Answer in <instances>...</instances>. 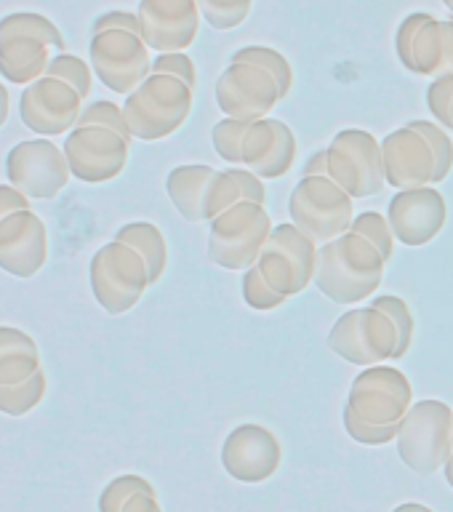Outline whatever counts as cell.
<instances>
[{"mask_svg": "<svg viewBox=\"0 0 453 512\" xmlns=\"http://www.w3.org/2000/svg\"><path fill=\"white\" fill-rule=\"evenodd\" d=\"M414 406V390L408 376L392 366L363 368L344 403V430L363 446H387Z\"/></svg>", "mask_w": 453, "mask_h": 512, "instance_id": "1", "label": "cell"}, {"mask_svg": "<svg viewBox=\"0 0 453 512\" xmlns=\"http://www.w3.org/2000/svg\"><path fill=\"white\" fill-rule=\"evenodd\" d=\"M384 256L358 232H344L318 248L315 286L336 304L371 299L384 278Z\"/></svg>", "mask_w": 453, "mask_h": 512, "instance_id": "2", "label": "cell"}, {"mask_svg": "<svg viewBox=\"0 0 453 512\" xmlns=\"http://www.w3.org/2000/svg\"><path fill=\"white\" fill-rule=\"evenodd\" d=\"M195 88H190L182 78L166 72H150L142 86L131 91L123 104L128 131L142 142H158L184 126L190 118Z\"/></svg>", "mask_w": 453, "mask_h": 512, "instance_id": "3", "label": "cell"}, {"mask_svg": "<svg viewBox=\"0 0 453 512\" xmlns=\"http://www.w3.org/2000/svg\"><path fill=\"white\" fill-rule=\"evenodd\" d=\"M270 235L272 222L264 203L240 200L211 219L208 259L224 270H248L259 262Z\"/></svg>", "mask_w": 453, "mask_h": 512, "instance_id": "4", "label": "cell"}, {"mask_svg": "<svg viewBox=\"0 0 453 512\" xmlns=\"http://www.w3.org/2000/svg\"><path fill=\"white\" fill-rule=\"evenodd\" d=\"M88 283L94 299L104 312L123 315L142 302L144 291L152 286L150 270L139 251L120 240L104 243L88 264Z\"/></svg>", "mask_w": 453, "mask_h": 512, "instance_id": "5", "label": "cell"}, {"mask_svg": "<svg viewBox=\"0 0 453 512\" xmlns=\"http://www.w3.org/2000/svg\"><path fill=\"white\" fill-rule=\"evenodd\" d=\"M288 214L299 230L323 246L350 232L355 208L350 195L331 176H302L288 198Z\"/></svg>", "mask_w": 453, "mask_h": 512, "instance_id": "6", "label": "cell"}, {"mask_svg": "<svg viewBox=\"0 0 453 512\" xmlns=\"http://www.w3.org/2000/svg\"><path fill=\"white\" fill-rule=\"evenodd\" d=\"M453 411L443 400H419L398 432V454L408 470L432 475L451 456Z\"/></svg>", "mask_w": 453, "mask_h": 512, "instance_id": "7", "label": "cell"}, {"mask_svg": "<svg viewBox=\"0 0 453 512\" xmlns=\"http://www.w3.org/2000/svg\"><path fill=\"white\" fill-rule=\"evenodd\" d=\"M328 350L355 366H379L395 360L398 350V328L387 312L374 304L344 312L328 331Z\"/></svg>", "mask_w": 453, "mask_h": 512, "instance_id": "8", "label": "cell"}, {"mask_svg": "<svg viewBox=\"0 0 453 512\" xmlns=\"http://www.w3.org/2000/svg\"><path fill=\"white\" fill-rule=\"evenodd\" d=\"M328 176L352 200L374 198L387 187L382 163V142L363 128H344L326 147Z\"/></svg>", "mask_w": 453, "mask_h": 512, "instance_id": "9", "label": "cell"}, {"mask_svg": "<svg viewBox=\"0 0 453 512\" xmlns=\"http://www.w3.org/2000/svg\"><path fill=\"white\" fill-rule=\"evenodd\" d=\"M318 243L299 230L294 222L272 227V235L264 246L256 267L262 270L264 280L270 283L280 296L302 294L304 288L315 283L318 270Z\"/></svg>", "mask_w": 453, "mask_h": 512, "instance_id": "10", "label": "cell"}, {"mask_svg": "<svg viewBox=\"0 0 453 512\" xmlns=\"http://www.w3.org/2000/svg\"><path fill=\"white\" fill-rule=\"evenodd\" d=\"M88 59L96 78L115 94L128 96L150 78V46L142 35L128 30H104L91 35Z\"/></svg>", "mask_w": 453, "mask_h": 512, "instance_id": "11", "label": "cell"}, {"mask_svg": "<svg viewBox=\"0 0 453 512\" xmlns=\"http://www.w3.org/2000/svg\"><path fill=\"white\" fill-rule=\"evenodd\" d=\"M400 64L427 78H453V16L408 14L395 35Z\"/></svg>", "mask_w": 453, "mask_h": 512, "instance_id": "12", "label": "cell"}, {"mask_svg": "<svg viewBox=\"0 0 453 512\" xmlns=\"http://www.w3.org/2000/svg\"><path fill=\"white\" fill-rule=\"evenodd\" d=\"M70 174L86 184L112 182L128 163L131 139L104 126H75L64 139Z\"/></svg>", "mask_w": 453, "mask_h": 512, "instance_id": "13", "label": "cell"}, {"mask_svg": "<svg viewBox=\"0 0 453 512\" xmlns=\"http://www.w3.org/2000/svg\"><path fill=\"white\" fill-rule=\"evenodd\" d=\"M6 176L30 200H51L67 187L72 174L62 147L48 139H30L8 150Z\"/></svg>", "mask_w": 453, "mask_h": 512, "instance_id": "14", "label": "cell"}, {"mask_svg": "<svg viewBox=\"0 0 453 512\" xmlns=\"http://www.w3.org/2000/svg\"><path fill=\"white\" fill-rule=\"evenodd\" d=\"M278 80L256 64H232L216 80V107L235 120H262L278 107Z\"/></svg>", "mask_w": 453, "mask_h": 512, "instance_id": "15", "label": "cell"}, {"mask_svg": "<svg viewBox=\"0 0 453 512\" xmlns=\"http://www.w3.org/2000/svg\"><path fill=\"white\" fill-rule=\"evenodd\" d=\"M83 112V96L64 80L40 78L24 86L19 96V118L30 131L40 136L67 134L78 126Z\"/></svg>", "mask_w": 453, "mask_h": 512, "instance_id": "16", "label": "cell"}, {"mask_svg": "<svg viewBox=\"0 0 453 512\" xmlns=\"http://www.w3.org/2000/svg\"><path fill=\"white\" fill-rule=\"evenodd\" d=\"M446 219V198L432 184L395 192L387 206V222L395 232V240L411 248L427 246L430 240L438 238L440 230L446 227Z\"/></svg>", "mask_w": 453, "mask_h": 512, "instance_id": "17", "label": "cell"}, {"mask_svg": "<svg viewBox=\"0 0 453 512\" xmlns=\"http://www.w3.org/2000/svg\"><path fill=\"white\" fill-rule=\"evenodd\" d=\"M283 448L275 432L262 424H240L222 446V467L240 483H264L280 470Z\"/></svg>", "mask_w": 453, "mask_h": 512, "instance_id": "18", "label": "cell"}, {"mask_svg": "<svg viewBox=\"0 0 453 512\" xmlns=\"http://www.w3.org/2000/svg\"><path fill=\"white\" fill-rule=\"evenodd\" d=\"M136 16L142 24L144 43L158 54L184 51L198 38V0H139Z\"/></svg>", "mask_w": 453, "mask_h": 512, "instance_id": "19", "label": "cell"}, {"mask_svg": "<svg viewBox=\"0 0 453 512\" xmlns=\"http://www.w3.org/2000/svg\"><path fill=\"white\" fill-rule=\"evenodd\" d=\"M384 179L395 190H414L435 184L438 160L430 142L406 123L382 139Z\"/></svg>", "mask_w": 453, "mask_h": 512, "instance_id": "20", "label": "cell"}, {"mask_svg": "<svg viewBox=\"0 0 453 512\" xmlns=\"http://www.w3.org/2000/svg\"><path fill=\"white\" fill-rule=\"evenodd\" d=\"M48 259L46 224L32 211H19L0 222V270L14 278H35Z\"/></svg>", "mask_w": 453, "mask_h": 512, "instance_id": "21", "label": "cell"}, {"mask_svg": "<svg viewBox=\"0 0 453 512\" xmlns=\"http://www.w3.org/2000/svg\"><path fill=\"white\" fill-rule=\"evenodd\" d=\"M296 163V136L278 118L254 120L243 139V166L259 179H280Z\"/></svg>", "mask_w": 453, "mask_h": 512, "instance_id": "22", "label": "cell"}, {"mask_svg": "<svg viewBox=\"0 0 453 512\" xmlns=\"http://www.w3.org/2000/svg\"><path fill=\"white\" fill-rule=\"evenodd\" d=\"M216 168L206 163H190V166H176L166 176V192L174 208L187 222H206V195Z\"/></svg>", "mask_w": 453, "mask_h": 512, "instance_id": "23", "label": "cell"}, {"mask_svg": "<svg viewBox=\"0 0 453 512\" xmlns=\"http://www.w3.org/2000/svg\"><path fill=\"white\" fill-rule=\"evenodd\" d=\"M51 48L35 38H0V75L14 86L46 78Z\"/></svg>", "mask_w": 453, "mask_h": 512, "instance_id": "24", "label": "cell"}, {"mask_svg": "<svg viewBox=\"0 0 453 512\" xmlns=\"http://www.w3.org/2000/svg\"><path fill=\"white\" fill-rule=\"evenodd\" d=\"M240 200L267 203V190H264L262 179L254 171H248L246 166H230L224 171H216L206 195V222L224 214L227 208H232Z\"/></svg>", "mask_w": 453, "mask_h": 512, "instance_id": "25", "label": "cell"}, {"mask_svg": "<svg viewBox=\"0 0 453 512\" xmlns=\"http://www.w3.org/2000/svg\"><path fill=\"white\" fill-rule=\"evenodd\" d=\"M120 243H126L134 251L142 254V259L147 262V270H150V283H158L163 278V272H166L168 264V246L166 238H163V232L155 227L152 222H131L123 224L118 232H115V238Z\"/></svg>", "mask_w": 453, "mask_h": 512, "instance_id": "26", "label": "cell"}, {"mask_svg": "<svg viewBox=\"0 0 453 512\" xmlns=\"http://www.w3.org/2000/svg\"><path fill=\"white\" fill-rule=\"evenodd\" d=\"M0 38H35L40 43H46L48 48H56L59 54H64V38L62 32L56 30V24L51 19L32 11H14L0 19Z\"/></svg>", "mask_w": 453, "mask_h": 512, "instance_id": "27", "label": "cell"}, {"mask_svg": "<svg viewBox=\"0 0 453 512\" xmlns=\"http://www.w3.org/2000/svg\"><path fill=\"white\" fill-rule=\"evenodd\" d=\"M46 398V374L40 368L38 374L22 384H0V414L24 416L40 406Z\"/></svg>", "mask_w": 453, "mask_h": 512, "instance_id": "28", "label": "cell"}, {"mask_svg": "<svg viewBox=\"0 0 453 512\" xmlns=\"http://www.w3.org/2000/svg\"><path fill=\"white\" fill-rule=\"evenodd\" d=\"M232 64H256V67H262L272 75V78L278 80V88H280V96L286 99L291 86H294V70H291V64L288 59L280 51L275 48H267V46H246L235 51L230 59Z\"/></svg>", "mask_w": 453, "mask_h": 512, "instance_id": "29", "label": "cell"}, {"mask_svg": "<svg viewBox=\"0 0 453 512\" xmlns=\"http://www.w3.org/2000/svg\"><path fill=\"white\" fill-rule=\"evenodd\" d=\"M248 120L224 118L211 128V142H214L216 155L227 160L230 166H243V139H246Z\"/></svg>", "mask_w": 453, "mask_h": 512, "instance_id": "30", "label": "cell"}, {"mask_svg": "<svg viewBox=\"0 0 453 512\" xmlns=\"http://www.w3.org/2000/svg\"><path fill=\"white\" fill-rule=\"evenodd\" d=\"M136 494H155V486L142 475H120L99 494V512H123Z\"/></svg>", "mask_w": 453, "mask_h": 512, "instance_id": "31", "label": "cell"}, {"mask_svg": "<svg viewBox=\"0 0 453 512\" xmlns=\"http://www.w3.org/2000/svg\"><path fill=\"white\" fill-rule=\"evenodd\" d=\"M200 16L206 19L214 30H235L246 22L251 14L254 0H198Z\"/></svg>", "mask_w": 453, "mask_h": 512, "instance_id": "32", "label": "cell"}, {"mask_svg": "<svg viewBox=\"0 0 453 512\" xmlns=\"http://www.w3.org/2000/svg\"><path fill=\"white\" fill-rule=\"evenodd\" d=\"M350 230L363 235L384 256V262H390L392 251H395V232H392L387 216L379 214V211H363L352 219Z\"/></svg>", "mask_w": 453, "mask_h": 512, "instance_id": "33", "label": "cell"}, {"mask_svg": "<svg viewBox=\"0 0 453 512\" xmlns=\"http://www.w3.org/2000/svg\"><path fill=\"white\" fill-rule=\"evenodd\" d=\"M374 307H379L382 312H387L398 328V350H395V360L406 358L408 350H411V344H414V315L408 310V304L395 294H384L371 299Z\"/></svg>", "mask_w": 453, "mask_h": 512, "instance_id": "34", "label": "cell"}, {"mask_svg": "<svg viewBox=\"0 0 453 512\" xmlns=\"http://www.w3.org/2000/svg\"><path fill=\"white\" fill-rule=\"evenodd\" d=\"M240 294H243V302H246L251 310H259V312L275 310V307H280V304L286 302V296H280L278 291L264 280L262 270H259L256 264L243 272V280H240Z\"/></svg>", "mask_w": 453, "mask_h": 512, "instance_id": "35", "label": "cell"}, {"mask_svg": "<svg viewBox=\"0 0 453 512\" xmlns=\"http://www.w3.org/2000/svg\"><path fill=\"white\" fill-rule=\"evenodd\" d=\"M408 126L416 128V131L430 142L432 152H435V160H438L435 184L448 179V174H451V168H453V142L446 128L440 126V123H430V120H411Z\"/></svg>", "mask_w": 453, "mask_h": 512, "instance_id": "36", "label": "cell"}, {"mask_svg": "<svg viewBox=\"0 0 453 512\" xmlns=\"http://www.w3.org/2000/svg\"><path fill=\"white\" fill-rule=\"evenodd\" d=\"M46 75L48 78L64 80V83L75 88L83 99L91 94V67H88L80 56H72V54L51 56V64H48Z\"/></svg>", "mask_w": 453, "mask_h": 512, "instance_id": "37", "label": "cell"}, {"mask_svg": "<svg viewBox=\"0 0 453 512\" xmlns=\"http://www.w3.org/2000/svg\"><path fill=\"white\" fill-rule=\"evenodd\" d=\"M78 126H104L112 128V131H118L126 139H134L131 131H128L126 115H123V107L115 102H107V99H99V102H91L83 107L78 118Z\"/></svg>", "mask_w": 453, "mask_h": 512, "instance_id": "38", "label": "cell"}, {"mask_svg": "<svg viewBox=\"0 0 453 512\" xmlns=\"http://www.w3.org/2000/svg\"><path fill=\"white\" fill-rule=\"evenodd\" d=\"M451 104H453V78H435L427 88V107L432 118L443 128H451Z\"/></svg>", "mask_w": 453, "mask_h": 512, "instance_id": "39", "label": "cell"}, {"mask_svg": "<svg viewBox=\"0 0 453 512\" xmlns=\"http://www.w3.org/2000/svg\"><path fill=\"white\" fill-rule=\"evenodd\" d=\"M40 371V355H8L0 358V384H22Z\"/></svg>", "mask_w": 453, "mask_h": 512, "instance_id": "40", "label": "cell"}, {"mask_svg": "<svg viewBox=\"0 0 453 512\" xmlns=\"http://www.w3.org/2000/svg\"><path fill=\"white\" fill-rule=\"evenodd\" d=\"M152 72H166V75H174V78H182L190 88L198 86V72H195V64L184 51H171V54H158L152 59Z\"/></svg>", "mask_w": 453, "mask_h": 512, "instance_id": "41", "label": "cell"}, {"mask_svg": "<svg viewBox=\"0 0 453 512\" xmlns=\"http://www.w3.org/2000/svg\"><path fill=\"white\" fill-rule=\"evenodd\" d=\"M40 355L38 344L30 334H24L19 328L0 326V358H8V355Z\"/></svg>", "mask_w": 453, "mask_h": 512, "instance_id": "42", "label": "cell"}, {"mask_svg": "<svg viewBox=\"0 0 453 512\" xmlns=\"http://www.w3.org/2000/svg\"><path fill=\"white\" fill-rule=\"evenodd\" d=\"M104 30H128L142 35V24H139V16L128 14V11H107V14L96 16L91 24V35Z\"/></svg>", "mask_w": 453, "mask_h": 512, "instance_id": "43", "label": "cell"}, {"mask_svg": "<svg viewBox=\"0 0 453 512\" xmlns=\"http://www.w3.org/2000/svg\"><path fill=\"white\" fill-rule=\"evenodd\" d=\"M19 211H30V198L14 184H0V222Z\"/></svg>", "mask_w": 453, "mask_h": 512, "instance_id": "44", "label": "cell"}, {"mask_svg": "<svg viewBox=\"0 0 453 512\" xmlns=\"http://www.w3.org/2000/svg\"><path fill=\"white\" fill-rule=\"evenodd\" d=\"M123 512H163L155 494H136L131 502L123 507Z\"/></svg>", "mask_w": 453, "mask_h": 512, "instance_id": "45", "label": "cell"}, {"mask_svg": "<svg viewBox=\"0 0 453 512\" xmlns=\"http://www.w3.org/2000/svg\"><path fill=\"white\" fill-rule=\"evenodd\" d=\"M302 176H328V155L326 150H318L307 158L302 168Z\"/></svg>", "mask_w": 453, "mask_h": 512, "instance_id": "46", "label": "cell"}, {"mask_svg": "<svg viewBox=\"0 0 453 512\" xmlns=\"http://www.w3.org/2000/svg\"><path fill=\"white\" fill-rule=\"evenodd\" d=\"M8 107H11V96H8V88L0 83V128L8 120Z\"/></svg>", "mask_w": 453, "mask_h": 512, "instance_id": "47", "label": "cell"}, {"mask_svg": "<svg viewBox=\"0 0 453 512\" xmlns=\"http://www.w3.org/2000/svg\"><path fill=\"white\" fill-rule=\"evenodd\" d=\"M392 512H435V510H432V507H427V504L406 502V504H400V507H395Z\"/></svg>", "mask_w": 453, "mask_h": 512, "instance_id": "48", "label": "cell"}, {"mask_svg": "<svg viewBox=\"0 0 453 512\" xmlns=\"http://www.w3.org/2000/svg\"><path fill=\"white\" fill-rule=\"evenodd\" d=\"M443 472H446L448 486L453 488V456H448V462H446V467H443Z\"/></svg>", "mask_w": 453, "mask_h": 512, "instance_id": "49", "label": "cell"}, {"mask_svg": "<svg viewBox=\"0 0 453 512\" xmlns=\"http://www.w3.org/2000/svg\"><path fill=\"white\" fill-rule=\"evenodd\" d=\"M443 3H446L448 11H451V14H453V0H443Z\"/></svg>", "mask_w": 453, "mask_h": 512, "instance_id": "50", "label": "cell"}, {"mask_svg": "<svg viewBox=\"0 0 453 512\" xmlns=\"http://www.w3.org/2000/svg\"><path fill=\"white\" fill-rule=\"evenodd\" d=\"M451 131H453V104H451Z\"/></svg>", "mask_w": 453, "mask_h": 512, "instance_id": "51", "label": "cell"}, {"mask_svg": "<svg viewBox=\"0 0 453 512\" xmlns=\"http://www.w3.org/2000/svg\"><path fill=\"white\" fill-rule=\"evenodd\" d=\"M451 456H453V440H451Z\"/></svg>", "mask_w": 453, "mask_h": 512, "instance_id": "52", "label": "cell"}, {"mask_svg": "<svg viewBox=\"0 0 453 512\" xmlns=\"http://www.w3.org/2000/svg\"><path fill=\"white\" fill-rule=\"evenodd\" d=\"M451 16H453V14H451Z\"/></svg>", "mask_w": 453, "mask_h": 512, "instance_id": "53", "label": "cell"}]
</instances>
